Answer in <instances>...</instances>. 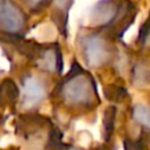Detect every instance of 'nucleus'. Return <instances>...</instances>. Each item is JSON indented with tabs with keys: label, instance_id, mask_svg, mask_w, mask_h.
Listing matches in <instances>:
<instances>
[{
	"label": "nucleus",
	"instance_id": "obj_11",
	"mask_svg": "<svg viewBox=\"0 0 150 150\" xmlns=\"http://www.w3.org/2000/svg\"><path fill=\"white\" fill-rule=\"evenodd\" d=\"M67 150H80V149H75V148H70V149H67Z\"/></svg>",
	"mask_w": 150,
	"mask_h": 150
},
{
	"label": "nucleus",
	"instance_id": "obj_5",
	"mask_svg": "<svg viewBox=\"0 0 150 150\" xmlns=\"http://www.w3.org/2000/svg\"><path fill=\"white\" fill-rule=\"evenodd\" d=\"M120 13V5L112 1H100L93 7L90 18L95 25L104 26L109 25L116 21L117 16Z\"/></svg>",
	"mask_w": 150,
	"mask_h": 150
},
{
	"label": "nucleus",
	"instance_id": "obj_2",
	"mask_svg": "<svg viewBox=\"0 0 150 150\" xmlns=\"http://www.w3.org/2000/svg\"><path fill=\"white\" fill-rule=\"evenodd\" d=\"M79 44L84 61L91 67H101L111 61V45L101 33L96 32L83 33L80 36Z\"/></svg>",
	"mask_w": 150,
	"mask_h": 150
},
{
	"label": "nucleus",
	"instance_id": "obj_8",
	"mask_svg": "<svg viewBox=\"0 0 150 150\" xmlns=\"http://www.w3.org/2000/svg\"><path fill=\"white\" fill-rule=\"evenodd\" d=\"M133 117L140 125L150 129V108L144 104H138L133 108Z\"/></svg>",
	"mask_w": 150,
	"mask_h": 150
},
{
	"label": "nucleus",
	"instance_id": "obj_3",
	"mask_svg": "<svg viewBox=\"0 0 150 150\" xmlns=\"http://www.w3.org/2000/svg\"><path fill=\"white\" fill-rule=\"evenodd\" d=\"M26 28V15L15 1H0V32L17 37Z\"/></svg>",
	"mask_w": 150,
	"mask_h": 150
},
{
	"label": "nucleus",
	"instance_id": "obj_4",
	"mask_svg": "<svg viewBox=\"0 0 150 150\" xmlns=\"http://www.w3.org/2000/svg\"><path fill=\"white\" fill-rule=\"evenodd\" d=\"M46 86L41 78L28 75L23 80V105L28 109L36 108L46 98Z\"/></svg>",
	"mask_w": 150,
	"mask_h": 150
},
{
	"label": "nucleus",
	"instance_id": "obj_9",
	"mask_svg": "<svg viewBox=\"0 0 150 150\" xmlns=\"http://www.w3.org/2000/svg\"><path fill=\"white\" fill-rule=\"evenodd\" d=\"M140 44L150 49V17L142 25V29L140 32Z\"/></svg>",
	"mask_w": 150,
	"mask_h": 150
},
{
	"label": "nucleus",
	"instance_id": "obj_10",
	"mask_svg": "<svg viewBox=\"0 0 150 150\" xmlns=\"http://www.w3.org/2000/svg\"><path fill=\"white\" fill-rule=\"evenodd\" d=\"M125 150H142V145L140 142H134V141L125 142Z\"/></svg>",
	"mask_w": 150,
	"mask_h": 150
},
{
	"label": "nucleus",
	"instance_id": "obj_6",
	"mask_svg": "<svg viewBox=\"0 0 150 150\" xmlns=\"http://www.w3.org/2000/svg\"><path fill=\"white\" fill-rule=\"evenodd\" d=\"M38 65L49 73H57L62 67V58L59 49L52 46L38 53Z\"/></svg>",
	"mask_w": 150,
	"mask_h": 150
},
{
	"label": "nucleus",
	"instance_id": "obj_1",
	"mask_svg": "<svg viewBox=\"0 0 150 150\" xmlns=\"http://www.w3.org/2000/svg\"><path fill=\"white\" fill-rule=\"evenodd\" d=\"M59 93L65 104L71 107H88L96 101L95 83L82 70L71 71L61 86Z\"/></svg>",
	"mask_w": 150,
	"mask_h": 150
},
{
	"label": "nucleus",
	"instance_id": "obj_7",
	"mask_svg": "<svg viewBox=\"0 0 150 150\" xmlns=\"http://www.w3.org/2000/svg\"><path fill=\"white\" fill-rule=\"evenodd\" d=\"M132 80L137 87H146L150 83V65L148 61L141 59L136 62L132 69Z\"/></svg>",
	"mask_w": 150,
	"mask_h": 150
}]
</instances>
